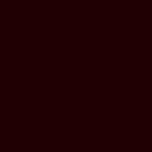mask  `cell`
I'll return each mask as SVG.
<instances>
[]
</instances>
